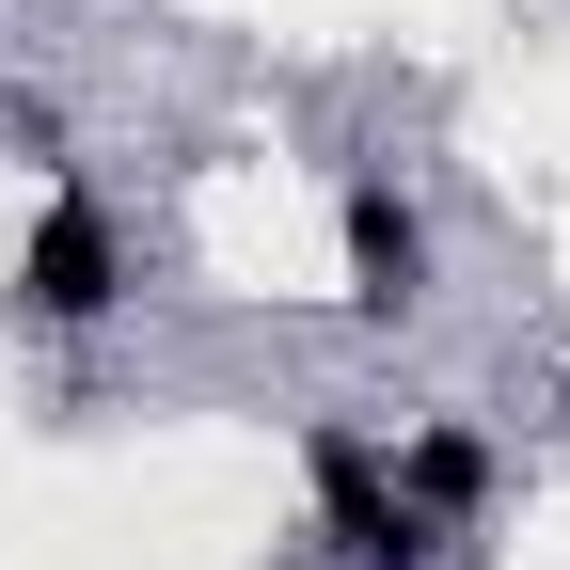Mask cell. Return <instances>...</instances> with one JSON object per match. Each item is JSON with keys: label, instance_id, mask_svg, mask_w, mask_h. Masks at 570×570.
<instances>
[{"label": "cell", "instance_id": "obj_1", "mask_svg": "<svg viewBox=\"0 0 570 570\" xmlns=\"http://www.w3.org/2000/svg\"><path fill=\"white\" fill-rule=\"evenodd\" d=\"M302 491H317L333 570H444V523H412V508H396V475H381L365 428H302Z\"/></svg>", "mask_w": 570, "mask_h": 570}, {"label": "cell", "instance_id": "obj_2", "mask_svg": "<svg viewBox=\"0 0 570 570\" xmlns=\"http://www.w3.org/2000/svg\"><path fill=\"white\" fill-rule=\"evenodd\" d=\"M111 302H127V223H111L96 190H48L32 238H17V317L32 333H96Z\"/></svg>", "mask_w": 570, "mask_h": 570}, {"label": "cell", "instance_id": "obj_3", "mask_svg": "<svg viewBox=\"0 0 570 570\" xmlns=\"http://www.w3.org/2000/svg\"><path fill=\"white\" fill-rule=\"evenodd\" d=\"M333 238H348V302H365V317H412L428 302V206L396 175H348L333 190Z\"/></svg>", "mask_w": 570, "mask_h": 570}, {"label": "cell", "instance_id": "obj_4", "mask_svg": "<svg viewBox=\"0 0 570 570\" xmlns=\"http://www.w3.org/2000/svg\"><path fill=\"white\" fill-rule=\"evenodd\" d=\"M381 475H396V508H412V523H444V539L491 508V444H475V428H412Z\"/></svg>", "mask_w": 570, "mask_h": 570}]
</instances>
